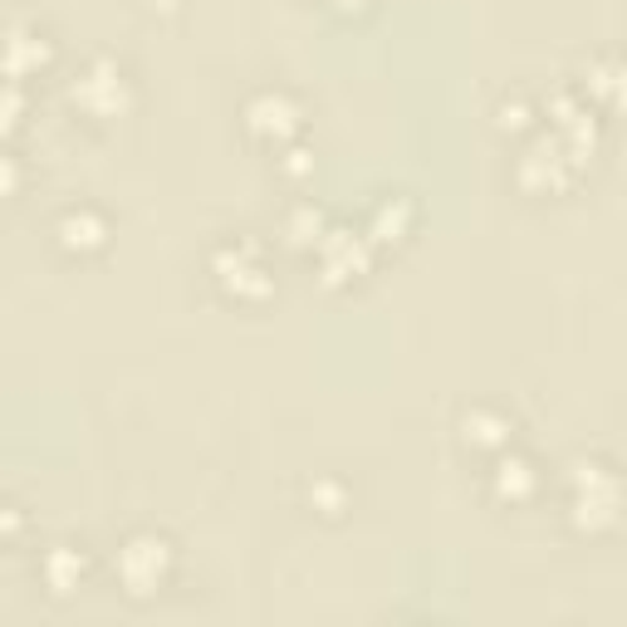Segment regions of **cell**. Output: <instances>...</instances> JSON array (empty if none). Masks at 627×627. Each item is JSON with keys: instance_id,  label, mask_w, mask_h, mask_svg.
<instances>
[{"instance_id": "1", "label": "cell", "mask_w": 627, "mask_h": 627, "mask_svg": "<svg viewBox=\"0 0 627 627\" xmlns=\"http://www.w3.org/2000/svg\"><path fill=\"white\" fill-rule=\"evenodd\" d=\"M74 98L84 108H94V113H113L118 108V98H123V74L113 70V64H94V70L74 84Z\"/></svg>"}, {"instance_id": "2", "label": "cell", "mask_w": 627, "mask_h": 627, "mask_svg": "<svg viewBox=\"0 0 627 627\" xmlns=\"http://www.w3.org/2000/svg\"><path fill=\"white\" fill-rule=\"evenodd\" d=\"M163 558H167V544L163 540H133L128 550H123V578H128L133 588H153L157 574H163Z\"/></svg>"}, {"instance_id": "5", "label": "cell", "mask_w": 627, "mask_h": 627, "mask_svg": "<svg viewBox=\"0 0 627 627\" xmlns=\"http://www.w3.org/2000/svg\"><path fill=\"white\" fill-rule=\"evenodd\" d=\"M60 236H64V245H70V250H88V245L104 241V226H98V216L79 211V216H64Z\"/></svg>"}, {"instance_id": "3", "label": "cell", "mask_w": 627, "mask_h": 627, "mask_svg": "<svg viewBox=\"0 0 627 627\" xmlns=\"http://www.w3.org/2000/svg\"><path fill=\"white\" fill-rule=\"evenodd\" d=\"M294 123H300V113H294V104L284 94H265L250 104V128L255 133H290Z\"/></svg>"}, {"instance_id": "4", "label": "cell", "mask_w": 627, "mask_h": 627, "mask_svg": "<svg viewBox=\"0 0 627 627\" xmlns=\"http://www.w3.org/2000/svg\"><path fill=\"white\" fill-rule=\"evenodd\" d=\"M216 275H221L226 290H245V284H265V280H260V275H265V270H260V265H250V250H221V255H216Z\"/></svg>"}, {"instance_id": "6", "label": "cell", "mask_w": 627, "mask_h": 627, "mask_svg": "<svg viewBox=\"0 0 627 627\" xmlns=\"http://www.w3.org/2000/svg\"><path fill=\"white\" fill-rule=\"evenodd\" d=\"M338 6H358V0H338Z\"/></svg>"}]
</instances>
